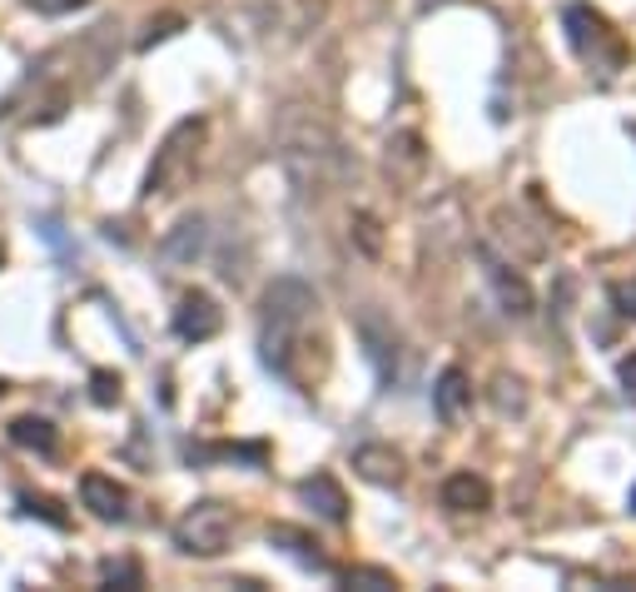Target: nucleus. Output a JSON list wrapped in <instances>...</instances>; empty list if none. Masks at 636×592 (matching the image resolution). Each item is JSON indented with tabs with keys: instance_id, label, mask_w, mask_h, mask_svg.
<instances>
[{
	"instance_id": "obj_1",
	"label": "nucleus",
	"mask_w": 636,
	"mask_h": 592,
	"mask_svg": "<svg viewBox=\"0 0 636 592\" xmlns=\"http://www.w3.org/2000/svg\"><path fill=\"white\" fill-rule=\"evenodd\" d=\"M318 294L304 285V279H274L264 289V304H259V349H264V364L279 374L283 383H294L298 393H314L318 383L329 379V339L318 329Z\"/></svg>"
},
{
	"instance_id": "obj_2",
	"label": "nucleus",
	"mask_w": 636,
	"mask_h": 592,
	"mask_svg": "<svg viewBox=\"0 0 636 592\" xmlns=\"http://www.w3.org/2000/svg\"><path fill=\"white\" fill-rule=\"evenodd\" d=\"M204 135H209V125H204L200 115H189L160 140L154 165H150V175H144V200H175V194L185 190L189 179H194V169H200Z\"/></svg>"
},
{
	"instance_id": "obj_3",
	"label": "nucleus",
	"mask_w": 636,
	"mask_h": 592,
	"mask_svg": "<svg viewBox=\"0 0 636 592\" xmlns=\"http://www.w3.org/2000/svg\"><path fill=\"white\" fill-rule=\"evenodd\" d=\"M283 160L294 169L298 185H333V175L343 169V154H339V140H333L329 125H318V119H304V130H294V119H283Z\"/></svg>"
},
{
	"instance_id": "obj_4",
	"label": "nucleus",
	"mask_w": 636,
	"mask_h": 592,
	"mask_svg": "<svg viewBox=\"0 0 636 592\" xmlns=\"http://www.w3.org/2000/svg\"><path fill=\"white\" fill-rule=\"evenodd\" d=\"M239 518L234 508H225V503H214V497H204V503H194V508L179 513L175 522V547L185 557H219L229 547V538H234Z\"/></svg>"
},
{
	"instance_id": "obj_5",
	"label": "nucleus",
	"mask_w": 636,
	"mask_h": 592,
	"mask_svg": "<svg viewBox=\"0 0 636 592\" xmlns=\"http://www.w3.org/2000/svg\"><path fill=\"white\" fill-rule=\"evenodd\" d=\"M562 25H567V40H572V50L587 60L592 71H622V65H626V46L616 40V30L601 21L592 5H567Z\"/></svg>"
},
{
	"instance_id": "obj_6",
	"label": "nucleus",
	"mask_w": 636,
	"mask_h": 592,
	"mask_svg": "<svg viewBox=\"0 0 636 592\" xmlns=\"http://www.w3.org/2000/svg\"><path fill=\"white\" fill-rule=\"evenodd\" d=\"M219 329H225V308L214 304L204 289H189L175 308V333L185 344H204V339H214Z\"/></svg>"
},
{
	"instance_id": "obj_7",
	"label": "nucleus",
	"mask_w": 636,
	"mask_h": 592,
	"mask_svg": "<svg viewBox=\"0 0 636 592\" xmlns=\"http://www.w3.org/2000/svg\"><path fill=\"white\" fill-rule=\"evenodd\" d=\"M80 503L100 522H125L130 518V488L115 483L110 474H85L80 478Z\"/></svg>"
},
{
	"instance_id": "obj_8",
	"label": "nucleus",
	"mask_w": 636,
	"mask_h": 592,
	"mask_svg": "<svg viewBox=\"0 0 636 592\" xmlns=\"http://www.w3.org/2000/svg\"><path fill=\"white\" fill-rule=\"evenodd\" d=\"M354 474L373 488H398L403 483V453L389 443H364L354 449Z\"/></svg>"
},
{
	"instance_id": "obj_9",
	"label": "nucleus",
	"mask_w": 636,
	"mask_h": 592,
	"mask_svg": "<svg viewBox=\"0 0 636 592\" xmlns=\"http://www.w3.org/2000/svg\"><path fill=\"white\" fill-rule=\"evenodd\" d=\"M443 508L448 513H487L493 508V488H487V478L462 468V474L443 478Z\"/></svg>"
},
{
	"instance_id": "obj_10",
	"label": "nucleus",
	"mask_w": 636,
	"mask_h": 592,
	"mask_svg": "<svg viewBox=\"0 0 636 592\" xmlns=\"http://www.w3.org/2000/svg\"><path fill=\"white\" fill-rule=\"evenodd\" d=\"M298 497H304L323 522H348V497H343V488H339V478L333 474L304 478V483H298Z\"/></svg>"
},
{
	"instance_id": "obj_11",
	"label": "nucleus",
	"mask_w": 636,
	"mask_h": 592,
	"mask_svg": "<svg viewBox=\"0 0 636 592\" xmlns=\"http://www.w3.org/2000/svg\"><path fill=\"white\" fill-rule=\"evenodd\" d=\"M483 254V264H487V279H493V289H497V299H503V308L507 314H532V289H527V279L522 274H512V264H503V260H493L487 249H478Z\"/></svg>"
},
{
	"instance_id": "obj_12",
	"label": "nucleus",
	"mask_w": 636,
	"mask_h": 592,
	"mask_svg": "<svg viewBox=\"0 0 636 592\" xmlns=\"http://www.w3.org/2000/svg\"><path fill=\"white\" fill-rule=\"evenodd\" d=\"M468 403H472L468 374H462V368H443V374H437V383H433V408H437V418H443V424H458V418L468 414Z\"/></svg>"
},
{
	"instance_id": "obj_13",
	"label": "nucleus",
	"mask_w": 636,
	"mask_h": 592,
	"mask_svg": "<svg viewBox=\"0 0 636 592\" xmlns=\"http://www.w3.org/2000/svg\"><path fill=\"white\" fill-rule=\"evenodd\" d=\"M11 443L15 449H25V453H40V458H55V449H60V433H55V424L50 418H40V414H21V418H11Z\"/></svg>"
},
{
	"instance_id": "obj_14",
	"label": "nucleus",
	"mask_w": 636,
	"mask_h": 592,
	"mask_svg": "<svg viewBox=\"0 0 636 592\" xmlns=\"http://www.w3.org/2000/svg\"><path fill=\"white\" fill-rule=\"evenodd\" d=\"M269 543L274 547H283V553H294L298 563H304V568H314V572H329V557L318 553V543H308L304 533H298V528H269Z\"/></svg>"
},
{
	"instance_id": "obj_15",
	"label": "nucleus",
	"mask_w": 636,
	"mask_h": 592,
	"mask_svg": "<svg viewBox=\"0 0 636 592\" xmlns=\"http://www.w3.org/2000/svg\"><path fill=\"white\" fill-rule=\"evenodd\" d=\"M200 249H204V219H200V214H194V219H179L175 235L165 239V254H169V260H194Z\"/></svg>"
},
{
	"instance_id": "obj_16",
	"label": "nucleus",
	"mask_w": 636,
	"mask_h": 592,
	"mask_svg": "<svg viewBox=\"0 0 636 592\" xmlns=\"http://www.w3.org/2000/svg\"><path fill=\"white\" fill-rule=\"evenodd\" d=\"M21 513L25 518H46L50 528H71V513L60 508L55 497H46V493H21Z\"/></svg>"
},
{
	"instance_id": "obj_17",
	"label": "nucleus",
	"mask_w": 636,
	"mask_h": 592,
	"mask_svg": "<svg viewBox=\"0 0 636 592\" xmlns=\"http://www.w3.org/2000/svg\"><path fill=\"white\" fill-rule=\"evenodd\" d=\"M493 403H497V414H527V389H522V379L497 374L493 379Z\"/></svg>"
},
{
	"instance_id": "obj_18",
	"label": "nucleus",
	"mask_w": 636,
	"mask_h": 592,
	"mask_svg": "<svg viewBox=\"0 0 636 592\" xmlns=\"http://www.w3.org/2000/svg\"><path fill=\"white\" fill-rule=\"evenodd\" d=\"M90 399L100 403V408H115V403L125 399V379H119L115 368H94L90 374Z\"/></svg>"
},
{
	"instance_id": "obj_19",
	"label": "nucleus",
	"mask_w": 636,
	"mask_h": 592,
	"mask_svg": "<svg viewBox=\"0 0 636 592\" xmlns=\"http://www.w3.org/2000/svg\"><path fill=\"white\" fill-rule=\"evenodd\" d=\"M100 578H105L110 588H144V572L135 557H110V563H100Z\"/></svg>"
},
{
	"instance_id": "obj_20",
	"label": "nucleus",
	"mask_w": 636,
	"mask_h": 592,
	"mask_svg": "<svg viewBox=\"0 0 636 592\" xmlns=\"http://www.w3.org/2000/svg\"><path fill=\"white\" fill-rule=\"evenodd\" d=\"M343 582H348V588H364V592H393L398 588V578L383 572V568H348L343 572Z\"/></svg>"
},
{
	"instance_id": "obj_21",
	"label": "nucleus",
	"mask_w": 636,
	"mask_h": 592,
	"mask_svg": "<svg viewBox=\"0 0 636 592\" xmlns=\"http://www.w3.org/2000/svg\"><path fill=\"white\" fill-rule=\"evenodd\" d=\"M354 239H358V249H364L368 260H378V254H383V235H378L373 214H358V219H354Z\"/></svg>"
},
{
	"instance_id": "obj_22",
	"label": "nucleus",
	"mask_w": 636,
	"mask_h": 592,
	"mask_svg": "<svg viewBox=\"0 0 636 592\" xmlns=\"http://www.w3.org/2000/svg\"><path fill=\"white\" fill-rule=\"evenodd\" d=\"M175 30H185V15H160V21H150V25H144V36H140V50H150V46H160V40H169Z\"/></svg>"
},
{
	"instance_id": "obj_23",
	"label": "nucleus",
	"mask_w": 636,
	"mask_h": 592,
	"mask_svg": "<svg viewBox=\"0 0 636 592\" xmlns=\"http://www.w3.org/2000/svg\"><path fill=\"white\" fill-rule=\"evenodd\" d=\"M612 304L622 308L626 319H636V279H622V285H612Z\"/></svg>"
},
{
	"instance_id": "obj_24",
	"label": "nucleus",
	"mask_w": 636,
	"mask_h": 592,
	"mask_svg": "<svg viewBox=\"0 0 636 592\" xmlns=\"http://www.w3.org/2000/svg\"><path fill=\"white\" fill-rule=\"evenodd\" d=\"M25 5L40 15H71V11H80V5H90V0H25Z\"/></svg>"
},
{
	"instance_id": "obj_25",
	"label": "nucleus",
	"mask_w": 636,
	"mask_h": 592,
	"mask_svg": "<svg viewBox=\"0 0 636 592\" xmlns=\"http://www.w3.org/2000/svg\"><path fill=\"white\" fill-rule=\"evenodd\" d=\"M616 379H622V389H626V399H636V349L632 354L616 364Z\"/></svg>"
},
{
	"instance_id": "obj_26",
	"label": "nucleus",
	"mask_w": 636,
	"mask_h": 592,
	"mask_svg": "<svg viewBox=\"0 0 636 592\" xmlns=\"http://www.w3.org/2000/svg\"><path fill=\"white\" fill-rule=\"evenodd\" d=\"M632 513H636V488H632Z\"/></svg>"
},
{
	"instance_id": "obj_27",
	"label": "nucleus",
	"mask_w": 636,
	"mask_h": 592,
	"mask_svg": "<svg viewBox=\"0 0 636 592\" xmlns=\"http://www.w3.org/2000/svg\"><path fill=\"white\" fill-rule=\"evenodd\" d=\"M0 393H5V383H0Z\"/></svg>"
}]
</instances>
